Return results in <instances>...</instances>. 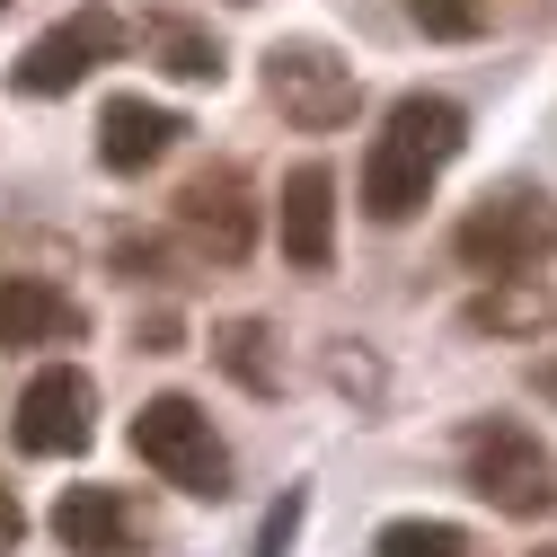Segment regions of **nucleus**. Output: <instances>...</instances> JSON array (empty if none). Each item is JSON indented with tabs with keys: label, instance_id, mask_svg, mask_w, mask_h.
Masks as SVG:
<instances>
[{
	"label": "nucleus",
	"instance_id": "obj_1",
	"mask_svg": "<svg viewBox=\"0 0 557 557\" xmlns=\"http://www.w3.org/2000/svg\"><path fill=\"white\" fill-rule=\"evenodd\" d=\"M460 143H469L460 98H443V89H407V98L381 115L372 151H363V213H372V222H416V203H425L434 177L460 160Z\"/></svg>",
	"mask_w": 557,
	"mask_h": 557
},
{
	"label": "nucleus",
	"instance_id": "obj_2",
	"mask_svg": "<svg viewBox=\"0 0 557 557\" xmlns=\"http://www.w3.org/2000/svg\"><path fill=\"white\" fill-rule=\"evenodd\" d=\"M451 257L469 274H486V284L496 274H540L557 257V203L540 186H486L451 231Z\"/></svg>",
	"mask_w": 557,
	"mask_h": 557
},
{
	"label": "nucleus",
	"instance_id": "obj_3",
	"mask_svg": "<svg viewBox=\"0 0 557 557\" xmlns=\"http://www.w3.org/2000/svg\"><path fill=\"white\" fill-rule=\"evenodd\" d=\"M133 451H143V469L160 486H177V496H231V443L213 434V416H203L186 389H160L143 398V416H133Z\"/></svg>",
	"mask_w": 557,
	"mask_h": 557
},
{
	"label": "nucleus",
	"instance_id": "obj_4",
	"mask_svg": "<svg viewBox=\"0 0 557 557\" xmlns=\"http://www.w3.org/2000/svg\"><path fill=\"white\" fill-rule=\"evenodd\" d=\"M460 460H469V486L496 513H513V522H548L557 513V451L531 425H513V416H478L460 434Z\"/></svg>",
	"mask_w": 557,
	"mask_h": 557
},
{
	"label": "nucleus",
	"instance_id": "obj_5",
	"mask_svg": "<svg viewBox=\"0 0 557 557\" xmlns=\"http://www.w3.org/2000/svg\"><path fill=\"white\" fill-rule=\"evenodd\" d=\"M265 98H274V115H284L293 133H336V124H355L363 81H355V62H345L336 45L284 36V45H265Z\"/></svg>",
	"mask_w": 557,
	"mask_h": 557
},
{
	"label": "nucleus",
	"instance_id": "obj_6",
	"mask_svg": "<svg viewBox=\"0 0 557 557\" xmlns=\"http://www.w3.org/2000/svg\"><path fill=\"white\" fill-rule=\"evenodd\" d=\"M133 45V27L115 18V10H72V18H53L18 62H10V81H18V98H62V89H81L98 62H115Z\"/></svg>",
	"mask_w": 557,
	"mask_h": 557
},
{
	"label": "nucleus",
	"instance_id": "obj_7",
	"mask_svg": "<svg viewBox=\"0 0 557 557\" xmlns=\"http://www.w3.org/2000/svg\"><path fill=\"white\" fill-rule=\"evenodd\" d=\"M177 231L195 239V257L213 265H248L257 257V195H248V169L239 160H213L177 186Z\"/></svg>",
	"mask_w": 557,
	"mask_h": 557
},
{
	"label": "nucleus",
	"instance_id": "obj_8",
	"mask_svg": "<svg viewBox=\"0 0 557 557\" xmlns=\"http://www.w3.org/2000/svg\"><path fill=\"white\" fill-rule=\"evenodd\" d=\"M98 434V381L81 363H45L27 389H18V451L36 460H81Z\"/></svg>",
	"mask_w": 557,
	"mask_h": 557
},
{
	"label": "nucleus",
	"instance_id": "obj_9",
	"mask_svg": "<svg viewBox=\"0 0 557 557\" xmlns=\"http://www.w3.org/2000/svg\"><path fill=\"white\" fill-rule=\"evenodd\" d=\"M53 540L72 557H143L151 548V522L124 486H62L53 496Z\"/></svg>",
	"mask_w": 557,
	"mask_h": 557
},
{
	"label": "nucleus",
	"instance_id": "obj_10",
	"mask_svg": "<svg viewBox=\"0 0 557 557\" xmlns=\"http://www.w3.org/2000/svg\"><path fill=\"white\" fill-rule=\"evenodd\" d=\"M89 310L45 284V274H0V355H53V345H81Z\"/></svg>",
	"mask_w": 557,
	"mask_h": 557
},
{
	"label": "nucleus",
	"instance_id": "obj_11",
	"mask_svg": "<svg viewBox=\"0 0 557 557\" xmlns=\"http://www.w3.org/2000/svg\"><path fill=\"white\" fill-rule=\"evenodd\" d=\"M274 231H284V257L301 274H327L336 265V169L327 160H301L274 195Z\"/></svg>",
	"mask_w": 557,
	"mask_h": 557
},
{
	"label": "nucleus",
	"instance_id": "obj_12",
	"mask_svg": "<svg viewBox=\"0 0 557 557\" xmlns=\"http://www.w3.org/2000/svg\"><path fill=\"white\" fill-rule=\"evenodd\" d=\"M177 133H186L177 107H160V98H143V89H124V98L98 107V160H107L115 177H143V169H160V160L177 151Z\"/></svg>",
	"mask_w": 557,
	"mask_h": 557
},
{
	"label": "nucleus",
	"instance_id": "obj_13",
	"mask_svg": "<svg viewBox=\"0 0 557 557\" xmlns=\"http://www.w3.org/2000/svg\"><path fill=\"white\" fill-rule=\"evenodd\" d=\"M469 336H496V345H531V336H557V284L540 274H496L469 310H460Z\"/></svg>",
	"mask_w": 557,
	"mask_h": 557
},
{
	"label": "nucleus",
	"instance_id": "obj_14",
	"mask_svg": "<svg viewBox=\"0 0 557 557\" xmlns=\"http://www.w3.org/2000/svg\"><path fill=\"white\" fill-rule=\"evenodd\" d=\"M213 363H222L248 398H274V389H284V336H274L265 319H222V327H213Z\"/></svg>",
	"mask_w": 557,
	"mask_h": 557
},
{
	"label": "nucleus",
	"instance_id": "obj_15",
	"mask_svg": "<svg viewBox=\"0 0 557 557\" xmlns=\"http://www.w3.org/2000/svg\"><path fill=\"white\" fill-rule=\"evenodd\" d=\"M143 45L160 53V72H169V81H222V72H231L222 45L203 36L195 18H143Z\"/></svg>",
	"mask_w": 557,
	"mask_h": 557
},
{
	"label": "nucleus",
	"instance_id": "obj_16",
	"mask_svg": "<svg viewBox=\"0 0 557 557\" xmlns=\"http://www.w3.org/2000/svg\"><path fill=\"white\" fill-rule=\"evenodd\" d=\"M372 557H486L460 522H434V513H407V522H381Z\"/></svg>",
	"mask_w": 557,
	"mask_h": 557
},
{
	"label": "nucleus",
	"instance_id": "obj_17",
	"mask_svg": "<svg viewBox=\"0 0 557 557\" xmlns=\"http://www.w3.org/2000/svg\"><path fill=\"white\" fill-rule=\"evenodd\" d=\"M398 10L425 27L434 45H469V36H486V0H398Z\"/></svg>",
	"mask_w": 557,
	"mask_h": 557
},
{
	"label": "nucleus",
	"instance_id": "obj_18",
	"mask_svg": "<svg viewBox=\"0 0 557 557\" xmlns=\"http://www.w3.org/2000/svg\"><path fill=\"white\" fill-rule=\"evenodd\" d=\"M115 265L133 274V284H169L177 257H169V239H151V231H124V239H115Z\"/></svg>",
	"mask_w": 557,
	"mask_h": 557
},
{
	"label": "nucleus",
	"instance_id": "obj_19",
	"mask_svg": "<svg viewBox=\"0 0 557 557\" xmlns=\"http://www.w3.org/2000/svg\"><path fill=\"white\" fill-rule=\"evenodd\" d=\"M301 486H284V505H274L265 522H257V557H293V540H301Z\"/></svg>",
	"mask_w": 557,
	"mask_h": 557
},
{
	"label": "nucleus",
	"instance_id": "obj_20",
	"mask_svg": "<svg viewBox=\"0 0 557 557\" xmlns=\"http://www.w3.org/2000/svg\"><path fill=\"white\" fill-rule=\"evenodd\" d=\"M18 540H27V505L10 496V478H0V557H10Z\"/></svg>",
	"mask_w": 557,
	"mask_h": 557
},
{
	"label": "nucleus",
	"instance_id": "obj_21",
	"mask_svg": "<svg viewBox=\"0 0 557 557\" xmlns=\"http://www.w3.org/2000/svg\"><path fill=\"white\" fill-rule=\"evenodd\" d=\"M531 389H540V398H557V355H548V363L531 372Z\"/></svg>",
	"mask_w": 557,
	"mask_h": 557
},
{
	"label": "nucleus",
	"instance_id": "obj_22",
	"mask_svg": "<svg viewBox=\"0 0 557 557\" xmlns=\"http://www.w3.org/2000/svg\"><path fill=\"white\" fill-rule=\"evenodd\" d=\"M540 557H557V548H540Z\"/></svg>",
	"mask_w": 557,
	"mask_h": 557
},
{
	"label": "nucleus",
	"instance_id": "obj_23",
	"mask_svg": "<svg viewBox=\"0 0 557 557\" xmlns=\"http://www.w3.org/2000/svg\"><path fill=\"white\" fill-rule=\"evenodd\" d=\"M0 10H10V0H0Z\"/></svg>",
	"mask_w": 557,
	"mask_h": 557
},
{
	"label": "nucleus",
	"instance_id": "obj_24",
	"mask_svg": "<svg viewBox=\"0 0 557 557\" xmlns=\"http://www.w3.org/2000/svg\"><path fill=\"white\" fill-rule=\"evenodd\" d=\"M239 10H248V0H239Z\"/></svg>",
	"mask_w": 557,
	"mask_h": 557
}]
</instances>
